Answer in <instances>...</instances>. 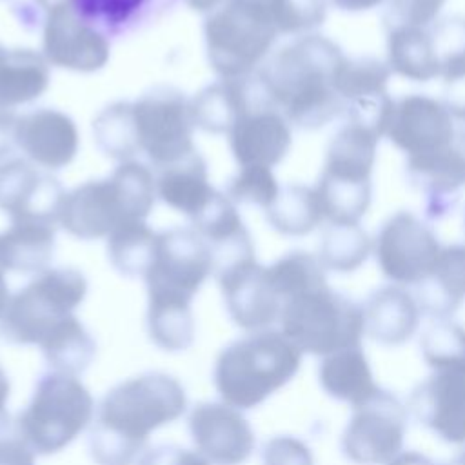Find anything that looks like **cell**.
Wrapping results in <instances>:
<instances>
[{
  "label": "cell",
  "mask_w": 465,
  "mask_h": 465,
  "mask_svg": "<svg viewBox=\"0 0 465 465\" xmlns=\"http://www.w3.org/2000/svg\"><path fill=\"white\" fill-rule=\"evenodd\" d=\"M343 58L334 40L309 33L272 51L254 76L267 104L291 125L314 131L343 116L345 104L336 91Z\"/></svg>",
  "instance_id": "cell-1"
},
{
  "label": "cell",
  "mask_w": 465,
  "mask_h": 465,
  "mask_svg": "<svg viewBox=\"0 0 465 465\" xmlns=\"http://www.w3.org/2000/svg\"><path fill=\"white\" fill-rule=\"evenodd\" d=\"M187 411L183 385L171 374L147 371L116 383L98 403L87 447L94 465H133L151 432Z\"/></svg>",
  "instance_id": "cell-2"
},
{
  "label": "cell",
  "mask_w": 465,
  "mask_h": 465,
  "mask_svg": "<svg viewBox=\"0 0 465 465\" xmlns=\"http://www.w3.org/2000/svg\"><path fill=\"white\" fill-rule=\"evenodd\" d=\"M156 200V174L136 160L122 162L109 176L65 191L58 227L78 240L107 238L127 222H147Z\"/></svg>",
  "instance_id": "cell-3"
},
{
  "label": "cell",
  "mask_w": 465,
  "mask_h": 465,
  "mask_svg": "<svg viewBox=\"0 0 465 465\" xmlns=\"http://www.w3.org/2000/svg\"><path fill=\"white\" fill-rule=\"evenodd\" d=\"M302 365V352L282 331L263 329L227 343L213 369L214 387L227 405L249 411L287 385Z\"/></svg>",
  "instance_id": "cell-4"
},
{
  "label": "cell",
  "mask_w": 465,
  "mask_h": 465,
  "mask_svg": "<svg viewBox=\"0 0 465 465\" xmlns=\"http://www.w3.org/2000/svg\"><path fill=\"white\" fill-rule=\"evenodd\" d=\"M381 136L343 122L332 134L314 185L327 223H360L372 202V169Z\"/></svg>",
  "instance_id": "cell-5"
},
{
  "label": "cell",
  "mask_w": 465,
  "mask_h": 465,
  "mask_svg": "<svg viewBox=\"0 0 465 465\" xmlns=\"http://www.w3.org/2000/svg\"><path fill=\"white\" fill-rule=\"evenodd\" d=\"M94 418V400L76 378L56 371L44 372L33 396L16 416V438L35 456H49L69 447Z\"/></svg>",
  "instance_id": "cell-6"
},
{
  "label": "cell",
  "mask_w": 465,
  "mask_h": 465,
  "mask_svg": "<svg viewBox=\"0 0 465 465\" xmlns=\"http://www.w3.org/2000/svg\"><path fill=\"white\" fill-rule=\"evenodd\" d=\"M280 331L302 354L327 356L361 347L363 307L329 283L287 298L280 311Z\"/></svg>",
  "instance_id": "cell-7"
},
{
  "label": "cell",
  "mask_w": 465,
  "mask_h": 465,
  "mask_svg": "<svg viewBox=\"0 0 465 465\" xmlns=\"http://www.w3.org/2000/svg\"><path fill=\"white\" fill-rule=\"evenodd\" d=\"M87 296V280L74 267H49L11 294L0 318V338L13 345H40L73 316Z\"/></svg>",
  "instance_id": "cell-8"
},
{
  "label": "cell",
  "mask_w": 465,
  "mask_h": 465,
  "mask_svg": "<svg viewBox=\"0 0 465 465\" xmlns=\"http://www.w3.org/2000/svg\"><path fill=\"white\" fill-rule=\"evenodd\" d=\"M278 36L269 16L238 0H225L203 20L207 62L220 78L254 76Z\"/></svg>",
  "instance_id": "cell-9"
},
{
  "label": "cell",
  "mask_w": 465,
  "mask_h": 465,
  "mask_svg": "<svg viewBox=\"0 0 465 465\" xmlns=\"http://www.w3.org/2000/svg\"><path fill=\"white\" fill-rule=\"evenodd\" d=\"M211 274V245L193 227L160 231L153 263L143 276L147 307L193 309V298Z\"/></svg>",
  "instance_id": "cell-10"
},
{
  "label": "cell",
  "mask_w": 465,
  "mask_h": 465,
  "mask_svg": "<svg viewBox=\"0 0 465 465\" xmlns=\"http://www.w3.org/2000/svg\"><path fill=\"white\" fill-rule=\"evenodd\" d=\"M140 153L162 169L196 151L189 98L174 87H154L133 100Z\"/></svg>",
  "instance_id": "cell-11"
},
{
  "label": "cell",
  "mask_w": 465,
  "mask_h": 465,
  "mask_svg": "<svg viewBox=\"0 0 465 465\" xmlns=\"http://www.w3.org/2000/svg\"><path fill=\"white\" fill-rule=\"evenodd\" d=\"M407 416L401 400L380 387L374 396L352 409L340 438L343 458L356 465H387L403 449Z\"/></svg>",
  "instance_id": "cell-12"
},
{
  "label": "cell",
  "mask_w": 465,
  "mask_h": 465,
  "mask_svg": "<svg viewBox=\"0 0 465 465\" xmlns=\"http://www.w3.org/2000/svg\"><path fill=\"white\" fill-rule=\"evenodd\" d=\"M441 243L429 223L411 211H396L378 229L372 254L381 274L401 287H416L430 272Z\"/></svg>",
  "instance_id": "cell-13"
},
{
  "label": "cell",
  "mask_w": 465,
  "mask_h": 465,
  "mask_svg": "<svg viewBox=\"0 0 465 465\" xmlns=\"http://www.w3.org/2000/svg\"><path fill=\"white\" fill-rule=\"evenodd\" d=\"M456 134L454 118L434 96L412 93L394 100L385 138L407 162H420L445 151Z\"/></svg>",
  "instance_id": "cell-14"
},
{
  "label": "cell",
  "mask_w": 465,
  "mask_h": 465,
  "mask_svg": "<svg viewBox=\"0 0 465 465\" xmlns=\"http://www.w3.org/2000/svg\"><path fill=\"white\" fill-rule=\"evenodd\" d=\"M214 276L227 314L240 329L254 332L278 322L282 298L271 283L267 265H262L256 254L220 267Z\"/></svg>",
  "instance_id": "cell-15"
},
{
  "label": "cell",
  "mask_w": 465,
  "mask_h": 465,
  "mask_svg": "<svg viewBox=\"0 0 465 465\" xmlns=\"http://www.w3.org/2000/svg\"><path fill=\"white\" fill-rule=\"evenodd\" d=\"M42 54L54 67L73 73H96L107 65L111 44L102 29L84 20L71 5L45 15Z\"/></svg>",
  "instance_id": "cell-16"
},
{
  "label": "cell",
  "mask_w": 465,
  "mask_h": 465,
  "mask_svg": "<svg viewBox=\"0 0 465 465\" xmlns=\"http://www.w3.org/2000/svg\"><path fill=\"white\" fill-rule=\"evenodd\" d=\"M412 416L440 440L465 443V365L432 369L409 396Z\"/></svg>",
  "instance_id": "cell-17"
},
{
  "label": "cell",
  "mask_w": 465,
  "mask_h": 465,
  "mask_svg": "<svg viewBox=\"0 0 465 465\" xmlns=\"http://www.w3.org/2000/svg\"><path fill=\"white\" fill-rule=\"evenodd\" d=\"M187 427L196 450L213 465H243L256 445L247 418L225 401L196 403Z\"/></svg>",
  "instance_id": "cell-18"
},
{
  "label": "cell",
  "mask_w": 465,
  "mask_h": 465,
  "mask_svg": "<svg viewBox=\"0 0 465 465\" xmlns=\"http://www.w3.org/2000/svg\"><path fill=\"white\" fill-rule=\"evenodd\" d=\"M13 140L24 158L44 171H60L71 165L80 149L76 122L67 113L51 107L16 116Z\"/></svg>",
  "instance_id": "cell-19"
},
{
  "label": "cell",
  "mask_w": 465,
  "mask_h": 465,
  "mask_svg": "<svg viewBox=\"0 0 465 465\" xmlns=\"http://www.w3.org/2000/svg\"><path fill=\"white\" fill-rule=\"evenodd\" d=\"M65 189L60 182L25 158L0 162V211L9 220H45L58 225Z\"/></svg>",
  "instance_id": "cell-20"
},
{
  "label": "cell",
  "mask_w": 465,
  "mask_h": 465,
  "mask_svg": "<svg viewBox=\"0 0 465 465\" xmlns=\"http://www.w3.org/2000/svg\"><path fill=\"white\" fill-rule=\"evenodd\" d=\"M238 167H276L291 151L292 125L267 102L249 109L227 134Z\"/></svg>",
  "instance_id": "cell-21"
},
{
  "label": "cell",
  "mask_w": 465,
  "mask_h": 465,
  "mask_svg": "<svg viewBox=\"0 0 465 465\" xmlns=\"http://www.w3.org/2000/svg\"><path fill=\"white\" fill-rule=\"evenodd\" d=\"M411 183L421 193L425 216L440 220L454 209L465 187V127L456 129L450 145L436 156L405 163Z\"/></svg>",
  "instance_id": "cell-22"
},
{
  "label": "cell",
  "mask_w": 465,
  "mask_h": 465,
  "mask_svg": "<svg viewBox=\"0 0 465 465\" xmlns=\"http://www.w3.org/2000/svg\"><path fill=\"white\" fill-rule=\"evenodd\" d=\"M361 307L365 334L387 347L409 341L423 316L414 294L396 283L372 291Z\"/></svg>",
  "instance_id": "cell-23"
},
{
  "label": "cell",
  "mask_w": 465,
  "mask_h": 465,
  "mask_svg": "<svg viewBox=\"0 0 465 465\" xmlns=\"http://www.w3.org/2000/svg\"><path fill=\"white\" fill-rule=\"evenodd\" d=\"M251 78H220L200 89L191 102V114L196 129L213 134H229L236 122L256 104Z\"/></svg>",
  "instance_id": "cell-24"
},
{
  "label": "cell",
  "mask_w": 465,
  "mask_h": 465,
  "mask_svg": "<svg viewBox=\"0 0 465 465\" xmlns=\"http://www.w3.org/2000/svg\"><path fill=\"white\" fill-rule=\"evenodd\" d=\"M421 314L452 318L465 302V243L443 245L430 272L414 287Z\"/></svg>",
  "instance_id": "cell-25"
},
{
  "label": "cell",
  "mask_w": 465,
  "mask_h": 465,
  "mask_svg": "<svg viewBox=\"0 0 465 465\" xmlns=\"http://www.w3.org/2000/svg\"><path fill=\"white\" fill-rule=\"evenodd\" d=\"M9 222L0 231V269L20 274H38L49 269L58 225L35 218Z\"/></svg>",
  "instance_id": "cell-26"
},
{
  "label": "cell",
  "mask_w": 465,
  "mask_h": 465,
  "mask_svg": "<svg viewBox=\"0 0 465 465\" xmlns=\"http://www.w3.org/2000/svg\"><path fill=\"white\" fill-rule=\"evenodd\" d=\"M51 84V65L35 49L0 51V109L13 111L36 102Z\"/></svg>",
  "instance_id": "cell-27"
},
{
  "label": "cell",
  "mask_w": 465,
  "mask_h": 465,
  "mask_svg": "<svg viewBox=\"0 0 465 465\" xmlns=\"http://www.w3.org/2000/svg\"><path fill=\"white\" fill-rule=\"evenodd\" d=\"M216 189L211 183L207 163L198 151L176 163L158 169V200L189 220H193L209 203Z\"/></svg>",
  "instance_id": "cell-28"
},
{
  "label": "cell",
  "mask_w": 465,
  "mask_h": 465,
  "mask_svg": "<svg viewBox=\"0 0 465 465\" xmlns=\"http://www.w3.org/2000/svg\"><path fill=\"white\" fill-rule=\"evenodd\" d=\"M318 381L327 396L349 403L352 409L380 391L361 347H349L323 356L318 365Z\"/></svg>",
  "instance_id": "cell-29"
},
{
  "label": "cell",
  "mask_w": 465,
  "mask_h": 465,
  "mask_svg": "<svg viewBox=\"0 0 465 465\" xmlns=\"http://www.w3.org/2000/svg\"><path fill=\"white\" fill-rule=\"evenodd\" d=\"M385 64L392 74L420 84L440 78L430 27L396 25L385 29Z\"/></svg>",
  "instance_id": "cell-30"
},
{
  "label": "cell",
  "mask_w": 465,
  "mask_h": 465,
  "mask_svg": "<svg viewBox=\"0 0 465 465\" xmlns=\"http://www.w3.org/2000/svg\"><path fill=\"white\" fill-rule=\"evenodd\" d=\"M265 220L276 232L294 238L312 232L325 222L314 185L303 183L283 185L271 207L265 209Z\"/></svg>",
  "instance_id": "cell-31"
},
{
  "label": "cell",
  "mask_w": 465,
  "mask_h": 465,
  "mask_svg": "<svg viewBox=\"0 0 465 465\" xmlns=\"http://www.w3.org/2000/svg\"><path fill=\"white\" fill-rule=\"evenodd\" d=\"M38 347L51 371L76 378L87 371L96 354V341L74 314L58 323Z\"/></svg>",
  "instance_id": "cell-32"
},
{
  "label": "cell",
  "mask_w": 465,
  "mask_h": 465,
  "mask_svg": "<svg viewBox=\"0 0 465 465\" xmlns=\"http://www.w3.org/2000/svg\"><path fill=\"white\" fill-rule=\"evenodd\" d=\"M158 232L147 222H127L114 229L105 238L111 265L127 278H143L154 258Z\"/></svg>",
  "instance_id": "cell-33"
},
{
  "label": "cell",
  "mask_w": 465,
  "mask_h": 465,
  "mask_svg": "<svg viewBox=\"0 0 465 465\" xmlns=\"http://www.w3.org/2000/svg\"><path fill=\"white\" fill-rule=\"evenodd\" d=\"M93 136L98 149L118 163L140 154L134 107L129 100L105 105L93 120Z\"/></svg>",
  "instance_id": "cell-34"
},
{
  "label": "cell",
  "mask_w": 465,
  "mask_h": 465,
  "mask_svg": "<svg viewBox=\"0 0 465 465\" xmlns=\"http://www.w3.org/2000/svg\"><path fill=\"white\" fill-rule=\"evenodd\" d=\"M372 252V240L360 223H327L318 245L325 271L347 274L360 269Z\"/></svg>",
  "instance_id": "cell-35"
},
{
  "label": "cell",
  "mask_w": 465,
  "mask_h": 465,
  "mask_svg": "<svg viewBox=\"0 0 465 465\" xmlns=\"http://www.w3.org/2000/svg\"><path fill=\"white\" fill-rule=\"evenodd\" d=\"M267 272L274 291L282 298V305L287 298L298 292L327 283V271L318 256L302 249L289 251L280 256L276 262L267 265Z\"/></svg>",
  "instance_id": "cell-36"
},
{
  "label": "cell",
  "mask_w": 465,
  "mask_h": 465,
  "mask_svg": "<svg viewBox=\"0 0 465 465\" xmlns=\"http://www.w3.org/2000/svg\"><path fill=\"white\" fill-rule=\"evenodd\" d=\"M391 69L374 56H345L336 76V91L343 104L389 93Z\"/></svg>",
  "instance_id": "cell-37"
},
{
  "label": "cell",
  "mask_w": 465,
  "mask_h": 465,
  "mask_svg": "<svg viewBox=\"0 0 465 465\" xmlns=\"http://www.w3.org/2000/svg\"><path fill=\"white\" fill-rule=\"evenodd\" d=\"M420 352L430 371L465 365V327L452 318L432 320L420 336Z\"/></svg>",
  "instance_id": "cell-38"
},
{
  "label": "cell",
  "mask_w": 465,
  "mask_h": 465,
  "mask_svg": "<svg viewBox=\"0 0 465 465\" xmlns=\"http://www.w3.org/2000/svg\"><path fill=\"white\" fill-rule=\"evenodd\" d=\"M430 35L443 84L465 78V16L438 18L430 25Z\"/></svg>",
  "instance_id": "cell-39"
},
{
  "label": "cell",
  "mask_w": 465,
  "mask_h": 465,
  "mask_svg": "<svg viewBox=\"0 0 465 465\" xmlns=\"http://www.w3.org/2000/svg\"><path fill=\"white\" fill-rule=\"evenodd\" d=\"M280 189L272 169L247 165L238 167L236 174L229 180L225 194L236 205H256L265 211L276 200Z\"/></svg>",
  "instance_id": "cell-40"
},
{
  "label": "cell",
  "mask_w": 465,
  "mask_h": 465,
  "mask_svg": "<svg viewBox=\"0 0 465 465\" xmlns=\"http://www.w3.org/2000/svg\"><path fill=\"white\" fill-rule=\"evenodd\" d=\"M149 0H73L74 11L104 33L129 24Z\"/></svg>",
  "instance_id": "cell-41"
},
{
  "label": "cell",
  "mask_w": 465,
  "mask_h": 465,
  "mask_svg": "<svg viewBox=\"0 0 465 465\" xmlns=\"http://www.w3.org/2000/svg\"><path fill=\"white\" fill-rule=\"evenodd\" d=\"M447 0H387L383 15L385 29L396 25L430 27L443 9Z\"/></svg>",
  "instance_id": "cell-42"
},
{
  "label": "cell",
  "mask_w": 465,
  "mask_h": 465,
  "mask_svg": "<svg viewBox=\"0 0 465 465\" xmlns=\"http://www.w3.org/2000/svg\"><path fill=\"white\" fill-rule=\"evenodd\" d=\"M262 465H314V458L303 440L280 434L263 443Z\"/></svg>",
  "instance_id": "cell-43"
},
{
  "label": "cell",
  "mask_w": 465,
  "mask_h": 465,
  "mask_svg": "<svg viewBox=\"0 0 465 465\" xmlns=\"http://www.w3.org/2000/svg\"><path fill=\"white\" fill-rule=\"evenodd\" d=\"M136 465H213L198 450L183 449L174 443L154 445L142 452Z\"/></svg>",
  "instance_id": "cell-44"
},
{
  "label": "cell",
  "mask_w": 465,
  "mask_h": 465,
  "mask_svg": "<svg viewBox=\"0 0 465 465\" xmlns=\"http://www.w3.org/2000/svg\"><path fill=\"white\" fill-rule=\"evenodd\" d=\"M0 465H35V452L20 438H0Z\"/></svg>",
  "instance_id": "cell-45"
},
{
  "label": "cell",
  "mask_w": 465,
  "mask_h": 465,
  "mask_svg": "<svg viewBox=\"0 0 465 465\" xmlns=\"http://www.w3.org/2000/svg\"><path fill=\"white\" fill-rule=\"evenodd\" d=\"M441 102L445 104L454 120L465 124V78L443 84Z\"/></svg>",
  "instance_id": "cell-46"
},
{
  "label": "cell",
  "mask_w": 465,
  "mask_h": 465,
  "mask_svg": "<svg viewBox=\"0 0 465 465\" xmlns=\"http://www.w3.org/2000/svg\"><path fill=\"white\" fill-rule=\"evenodd\" d=\"M16 114L13 111L0 109V158L15 145L13 129H15Z\"/></svg>",
  "instance_id": "cell-47"
},
{
  "label": "cell",
  "mask_w": 465,
  "mask_h": 465,
  "mask_svg": "<svg viewBox=\"0 0 465 465\" xmlns=\"http://www.w3.org/2000/svg\"><path fill=\"white\" fill-rule=\"evenodd\" d=\"M11 396V381L5 374V371L0 367V438L5 436V430L9 429V411L7 401Z\"/></svg>",
  "instance_id": "cell-48"
},
{
  "label": "cell",
  "mask_w": 465,
  "mask_h": 465,
  "mask_svg": "<svg viewBox=\"0 0 465 465\" xmlns=\"http://www.w3.org/2000/svg\"><path fill=\"white\" fill-rule=\"evenodd\" d=\"M338 11L343 13H363L380 7L387 0H329Z\"/></svg>",
  "instance_id": "cell-49"
},
{
  "label": "cell",
  "mask_w": 465,
  "mask_h": 465,
  "mask_svg": "<svg viewBox=\"0 0 465 465\" xmlns=\"http://www.w3.org/2000/svg\"><path fill=\"white\" fill-rule=\"evenodd\" d=\"M387 465H436V463L429 456L418 450H405V452H400L396 458H392Z\"/></svg>",
  "instance_id": "cell-50"
},
{
  "label": "cell",
  "mask_w": 465,
  "mask_h": 465,
  "mask_svg": "<svg viewBox=\"0 0 465 465\" xmlns=\"http://www.w3.org/2000/svg\"><path fill=\"white\" fill-rule=\"evenodd\" d=\"M191 9L198 11V13H213L214 9H218L225 0H183Z\"/></svg>",
  "instance_id": "cell-51"
},
{
  "label": "cell",
  "mask_w": 465,
  "mask_h": 465,
  "mask_svg": "<svg viewBox=\"0 0 465 465\" xmlns=\"http://www.w3.org/2000/svg\"><path fill=\"white\" fill-rule=\"evenodd\" d=\"M9 300H11V292H9V285L5 280V272L0 269V318L5 312Z\"/></svg>",
  "instance_id": "cell-52"
},
{
  "label": "cell",
  "mask_w": 465,
  "mask_h": 465,
  "mask_svg": "<svg viewBox=\"0 0 465 465\" xmlns=\"http://www.w3.org/2000/svg\"><path fill=\"white\" fill-rule=\"evenodd\" d=\"M42 9L44 13H51V11H56V9H62V7H71L73 5V0H35Z\"/></svg>",
  "instance_id": "cell-53"
},
{
  "label": "cell",
  "mask_w": 465,
  "mask_h": 465,
  "mask_svg": "<svg viewBox=\"0 0 465 465\" xmlns=\"http://www.w3.org/2000/svg\"><path fill=\"white\" fill-rule=\"evenodd\" d=\"M465 445V443H463ZM445 465H465V447L450 460V461H447Z\"/></svg>",
  "instance_id": "cell-54"
},
{
  "label": "cell",
  "mask_w": 465,
  "mask_h": 465,
  "mask_svg": "<svg viewBox=\"0 0 465 465\" xmlns=\"http://www.w3.org/2000/svg\"><path fill=\"white\" fill-rule=\"evenodd\" d=\"M463 229H465V218H463Z\"/></svg>",
  "instance_id": "cell-55"
},
{
  "label": "cell",
  "mask_w": 465,
  "mask_h": 465,
  "mask_svg": "<svg viewBox=\"0 0 465 465\" xmlns=\"http://www.w3.org/2000/svg\"><path fill=\"white\" fill-rule=\"evenodd\" d=\"M2 49H4V47H2V45H0V51H2Z\"/></svg>",
  "instance_id": "cell-56"
}]
</instances>
